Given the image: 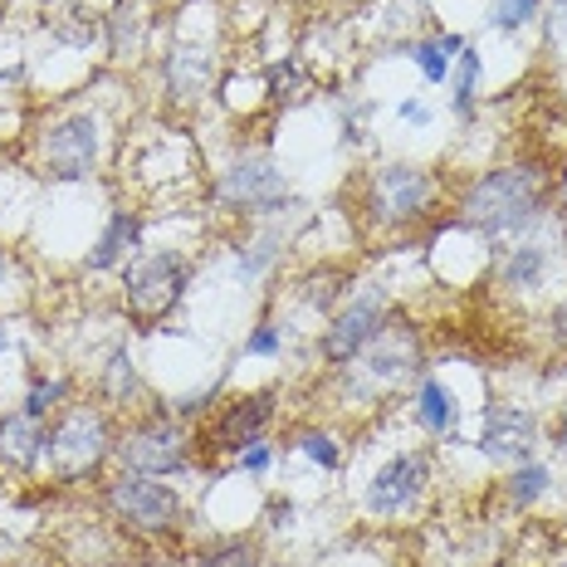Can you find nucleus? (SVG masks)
Listing matches in <instances>:
<instances>
[{"mask_svg": "<svg viewBox=\"0 0 567 567\" xmlns=\"http://www.w3.org/2000/svg\"><path fill=\"white\" fill-rule=\"evenodd\" d=\"M275 255H279V240H250V245H240V265H235V275L255 279L259 269L275 265Z\"/></svg>", "mask_w": 567, "mask_h": 567, "instance_id": "cd10ccee", "label": "nucleus"}, {"mask_svg": "<svg viewBox=\"0 0 567 567\" xmlns=\"http://www.w3.org/2000/svg\"><path fill=\"white\" fill-rule=\"evenodd\" d=\"M309 289H303V299H309V309H318V313H333L338 309V299L348 293V275H342L338 265H328V269H313L309 279Z\"/></svg>", "mask_w": 567, "mask_h": 567, "instance_id": "4be33fe9", "label": "nucleus"}, {"mask_svg": "<svg viewBox=\"0 0 567 567\" xmlns=\"http://www.w3.org/2000/svg\"><path fill=\"white\" fill-rule=\"evenodd\" d=\"M548 34L553 40H567V0H553L548 6Z\"/></svg>", "mask_w": 567, "mask_h": 567, "instance_id": "72a5a7b5", "label": "nucleus"}, {"mask_svg": "<svg viewBox=\"0 0 567 567\" xmlns=\"http://www.w3.org/2000/svg\"><path fill=\"white\" fill-rule=\"evenodd\" d=\"M16 279H20V259L0 245V299H6L10 289H16Z\"/></svg>", "mask_w": 567, "mask_h": 567, "instance_id": "2f4dec72", "label": "nucleus"}, {"mask_svg": "<svg viewBox=\"0 0 567 567\" xmlns=\"http://www.w3.org/2000/svg\"><path fill=\"white\" fill-rule=\"evenodd\" d=\"M269 524H275V528H289V524H293V504H289V499H275V504H269Z\"/></svg>", "mask_w": 567, "mask_h": 567, "instance_id": "f704fd0d", "label": "nucleus"}, {"mask_svg": "<svg viewBox=\"0 0 567 567\" xmlns=\"http://www.w3.org/2000/svg\"><path fill=\"white\" fill-rule=\"evenodd\" d=\"M293 451H303V455L313 460V465H323V470H338V465H342L338 441H333L328 431H318V425H309V431L293 435Z\"/></svg>", "mask_w": 567, "mask_h": 567, "instance_id": "393cba45", "label": "nucleus"}, {"mask_svg": "<svg viewBox=\"0 0 567 567\" xmlns=\"http://www.w3.org/2000/svg\"><path fill=\"white\" fill-rule=\"evenodd\" d=\"M435 44H441L445 59H460V54H465V34H435Z\"/></svg>", "mask_w": 567, "mask_h": 567, "instance_id": "c9c22d12", "label": "nucleus"}, {"mask_svg": "<svg viewBox=\"0 0 567 567\" xmlns=\"http://www.w3.org/2000/svg\"><path fill=\"white\" fill-rule=\"evenodd\" d=\"M269 99H275V103H299L303 99V74H299V64H293V59L269 74Z\"/></svg>", "mask_w": 567, "mask_h": 567, "instance_id": "c85d7f7f", "label": "nucleus"}, {"mask_svg": "<svg viewBox=\"0 0 567 567\" xmlns=\"http://www.w3.org/2000/svg\"><path fill=\"white\" fill-rule=\"evenodd\" d=\"M113 451H117V431L109 406H99V401H69L64 411H54L44 421V465H50L59 484H79L99 475Z\"/></svg>", "mask_w": 567, "mask_h": 567, "instance_id": "f03ea898", "label": "nucleus"}, {"mask_svg": "<svg viewBox=\"0 0 567 567\" xmlns=\"http://www.w3.org/2000/svg\"><path fill=\"white\" fill-rule=\"evenodd\" d=\"M269 421H275V392L235 396L216 421L196 431V451H200V460H210V455H240L245 445L265 441Z\"/></svg>", "mask_w": 567, "mask_h": 567, "instance_id": "9b49d317", "label": "nucleus"}, {"mask_svg": "<svg viewBox=\"0 0 567 567\" xmlns=\"http://www.w3.org/2000/svg\"><path fill=\"white\" fill-rule=\"evenodd\" d=\"M548 484H553L548 465H538V460H524V465H518L514 475L504 480V494H509L514 509H528V504H538L543 494H548Z\"/></svg>", "mask_w": 567, "mask_h": 567, "instance_id": "412c9836", "label": "nucleus"}, {"mask_svg": "<svg viewBox=\"0 0 567 567\" xmlns=\"http://www.w3.org/2000/svg\"><path fill=\"white\" fill-rule=\"evenodd\" d=\"M392 313H396V303H392V293H386L382 284H362V289H352L348 299L333 309V318L323 323V338H318L323 362L342 372L386 323H392Z\"/></svg>", "mask_w": 567, "mask_h": 567, "instance_id": "1a4fd4ad", "label": "nucleus"}, {"mask_svg": "<svg viewBox=\"0 0 567 567\" xmlns=\"http://www.w3.org/2000/svg\"><path fill=\"white\" fill-rule=\"evenodd\" d=\"M137 245H142V220L133 216V210H113V220L103 226L99 245L89 250L84 265L93 269V275H103V269L127 265V255H137Z\"/></svg>", "mask_w": 567, "mask_h": 567, "instance_id": "f3484780", "label": "nucleus"}, {"mask_svg": "<svg viewBox=\"0 0 567 567\" xmlns=\"http://www.w3.org/2000/svg\"><path fill=\"white\" fill-rule=\"evenodd\" d=\"M558 567H567V558H563V563H558Z\"/></svg>", "mask_w": 567, "mask_h": 567, "instance_id": "ea45409f", "label": "nucleus"}, {"mask_svg": "<svg viewBox=\"0 0 567 567\" xmlns=\"http://www.w3.org/2000/svg\"><path fill=\"white\" fill-rule=\"evenodd\" d=\"M6 348H10V323L0 318V352H6Z\"/></svg>", "mask_w": 567, "mask_h": 567, "instance_id": "58836bf2", "label": "nucleus"}, {"mask_svg": "<svg viewBox=\"0 0 567 567\" xmlns=\"http://www.w3.org/2000/svg\"><path fill=\"white\" fill-rule=\"evenodd\" d=\"M99 396H103V406H113V411H133L142 401V377H137V362H133V352H127V342H117L109 352V362H103Z\"/></svg>", "mask_w": 567, "mask_h": 567, "instance_id": "6ab92c4d", "label": "nucleus"}, {"mask_svg": "<svg viewBox=\"0 0 567 567\" xmlns=\"http://www.w3.org/2000/svg\"><path fill=\"white\" fill-rule=\"evenodd\" d=\"M558 451H563V460H567V406L558 411Z\"/></svg>", "mask_w": 567, "mask_h": 567, "instance_id": "4c0bfd02", "label": "nucleus"}, {"mask_svg": "<svg viewBox=\"0 0 567 567\" xmlns=\"http://www.w3.org/2000/svg\"><path fill=\"white\" fill-rule=\"evenodd\" d=\"M284 352V328L279 323H259L250 338H245V358H279Z\"/></svg>", "mask_w": 567, "mask_h": 567, "instance_id": "c756f323", "label": "nucleus"}, {"mask_svg": "<svg viewBox=\"0 0 567 567\" xmlns=\"http://www.w3.org/2000/svg\"><path fill=\"white\" fill-rule=\"evenodd\" d=\"M216 200L240 210V216H275V210L289 206V182H284V172L275 167V157L245 152V157H235L230 167L220 172Z\"/></svg>", "mask_w": 567, "mask_h": 567, "instance_id": "9d476101", "label": "nucleus"}, {"mask_svg": "<svg viewBox=\"0 0 567 567\" xmlns=\"http://www.w3.org/2000/svg\"><path fill=\"white\" fill-rule=\"evenodd\" d=\"M475 99H480V54L475 50H465L455 59V113L465 117H475Z\"/></svg>", "mask_w": 567, "mask_h": 567, "instance_id": "5701e85b", "label": "nucleus"}, {"mask_svg": "<svg viewBox=\"0 0 567 567\" xmlns=\"http://www.w3.org/2000/svg\"><path fill=\"white\" fill-rule=\"evenodd\" d=\"M69 396H74V382H69V377H34L25 401H20V411L34 421H50L54 411L69 406Z\"/></svg>", "mask_w": 567, "mask_h": 567, "instance_id": "aec40b11", "label": "nucleus"}, {"mask_svg": "<svg viewBox=\"0 0 567 567\" xmlns=\"http://www.w3.org/2000/svg\"><path fill=\"white\" fill-rule=\"evenodd\" d=\"M103 509H109V518H117L127 534H142V538L172 534V528L182 524V499H176L172 484L137 475V470H117V475L103 484Z\"/></svg>", "mask_w": 567, "mask_h": 567, "instance_id": "6e6552de", "label": "nucleus"}, {"mask_svg": "<svg viewBox=\"0 0 567 567\" xmlns=\"http://www.w3.org/2000/svg\"><path fill=\"white\" fill-rule=\"evenodd\" d=\"M401 54H406L411 64H416L421 74L431 79V84H445V79H451V59L441 54V44H435V40H416V44H406Z\"/></svg>", "mask_w": 567, "mask_h": 567, "instance_id": "a878e982", "label": "nucleus"}, {"mask_svg": "<svg viewBox=\"0 0 567 567\" xmlns=\"http://www.w3.org/2000/svg\"><path fill=\"white\" fill-rule=\"evenodd\" d=\"M0 465L16 475H30L34 465H44V421L25 416V411L0 416Z\"/></svg>", "mask_w": 567, "mask_h": 567, "instance_id": "dca6fc26", "label": "nucleus"}, {"mask_svg": "<svg viewBox=\"0 0 567 567\" xmlns=\"http://www.w3.org/2000/svg\"><path fill=\"white\" fill-rule=\"evenodd\" d=\"M548 275H553V245L538 240L534 230L514 235V245H504L499 269H494V279L509 293H538L548 284Z\"/></svg>", "mask_w": 567, "mask_h": 567, "instance_id": "4468645a", "label": "nucleus"}, {"mask_svg": "<svg viewBox=\"0 0 567 567\" xmlns=\"http://www.w3.org/2000/svg\"><path fill=\"white\" fill-rule=\"evenodd\" d=\"M362 220L372 230H406L431 216L435 206V176L421 162H386L362 182Z\"/></svg>", "mask_w": 567, "mask_h": 567, "instance_id": "20e7f679", "label": "nucleus"}, {"mask_svg": "<svg viewBox=\"0 0 567 567\" xmlns=\"http://www.w3.org/2000/svg\"><path fill=\"white\" fill-rule=\"evenodd\" d=\"M113 455L123 460V470H137V475H152V480H172L196 465V435L186 431L167 406H157L152 416L133 421L117 435Z\"/></svg>", "mask_w": 567, "mask_h": 567, "instance_id": "39448f33", "label": "nucleus"}, {"mask_svg": "<svg viewBox=\"0 0 567 567\" xmlns=\"http://www.w3.org/2000/svg\"><path fill=\"white\" fill-rule=\"evenodd\" d=\"M396 117H401V123H411V127H425V123H431V109H425V103H416V99H406V103L396 109Z\"/></svg>", "mask_w": 567, "mask_h": 567, "instance_id": "473e14b6", "label": "nucleus"}, {"mask_svg": "<svg viewBox=\"0 0 567 567\" xmlns=\"http://www.w3.org/2000/svg\"><path fill=\"white\" fill-rule=\"evenodd\" d=\"M162 84H167L172 103H196L200 93H210L216 84V50L206 44H176L162 64Z\"/></svg>", "mask_w": 567, "mask_h": 567, "instance_id": "2eb2a0df", "label": "nucleus"}, {"mask_svg": "<svg viewBox=\"0 0 567 567\" xmlns=\"http://www.w3.org/2000/svg\"><path fill=\"white\" fill-rule=\"evenodd\" d=\"M553 338L567 342V299L558 303V309H553Z\"/></svg>", "mask_w": 567, "mask_h": 567, "instance_id": "e433bc0d", "label": "nucleus"}, {"mask_svg": "<svg viewBox=\"0 0 567 567\" xmlns=\"http://www.w3.org/2000/svg\"><path fill=\"white\" fill-rule=\"evenodd\" d=\"M192 289V259L182 250H152L123 265V309L137 323H157Z\"/></svg>", "mask_w": 567, "mask_h": 567, "instance_id": "423d86ee", "label": "nucleus"}, {"mask_svg": "<svg viewBox=\"0 0 567 567\" xmlns=\"http://www.w3.org/2000/svg\"><path fill=\"white\" fill-rule=\"evenodd\" d=\"M548 216V176L534 162H509L475 176L460 196L455 226L484 240H514V235L534 230Z\"/></svg>", "mask_w": 567, "mask_h": 567, "instance_id": "f257e3e1", "label": "nucleus"}, {"mask_svg": "<svg viewBox=\"0 0 567 567\" xmlns=\"http://www.w3.org/2000/svg\"><path fill=\"white\" fill-rule=\"evenodd\" d=\"M534 16H538V0H499V6L489 10V25L514 34V30H524Z\"/></svg>", "mask_w": 567, "mask_h": 567, "instance_id": "bb28decb", "label": "nucleus"}, {"mask_svg": "<svg viewBox=\"0 0 567 567\" xmlns=\"http://www.w3.org/2000/svg\"><path fill=\"white\" fill-rule=\"evenodd\" d=\"M421 368H425V348H421L416 323H406V318L392 313V323L342 368V386H348L352 401H377L382 392L406 386Z\"/></svg>", "mask_w": 567, "mask_h": 567, "instance_id": "7ed1b4c3", "label": "nucleus"}, {"mask_svg": "<svg viewBox=\"0 0 567 567\" xmlns=\"http://www.w3.org/2000/svg\"><path fill=\"white\" fill-rule=\"evenodd\" d=\"M480 455L499 465H524L538 445V416L518 401H489L480 416Z\"/></svg>", "mask_w": 567, "mask_h": 567, "instance_id": "ddd939ff", "label": "nucleus"}, {"mask_svg": "<svg viewBox=\"0 0 567 567\" xmlns=\"http://www.w3.org/2000/svg\"><path fill=\"white\" fill-rule=\"evenodd\" d=\"M235 465H240L245 475H265V470L275 465V451H269L265 441H255V445H245V451L235 455Z\"/></svg>", "mask_w": 567, "mask_h": 567, "instance_id": "7c9ffc66", "label": "nucleus"}, {"mask_svg": "<svg viewBox=\"0 0 567 567\" xmlns=\"http://www.w3.org/2000/svg\"><path fill=\"white\" fill-rule=\"evenodd\" d=\"M99 157H103V123L89 109L54 117L34 142V167L50 182H89L99 172Z\"/></svg>", "mask_w": 567, "mask_h": 567, "instance_id": "0eeeda50", "label": "nucleus"}, {"mask_svg": "<svg viewBox=\"0 0 567 567\" xmlns=\"http://www.w3.org/2000/svg\"><path fill=\"white\" fill-rule=\"evenodd\" d=\"M196 567H259V548L250 538H226V543L200 553Z\"/></svg>", "mask_w": 567, "mask_h": 567, "instance_id": "b1692460", "label": "nucleus"}, {"mask_svg": "<svg viewBox=\"0 0 567 567\" xmlns=\"http://www.w3.org/2000/svg\"><path fill=\"white\" fill-rule=\"evenodd\" d=\"M416 421H421V431H425V435H435V441L455 435L460 401H455V392H451V386H445L435 372H425V377H421V386H416Z\"/></svg>", "mask_w": 567, "mask_h": 567, "instance_id": "a211bd4d", "label": "nucleus"}, {"mask_svg": "<svg viewBox=\"0 0 567 567\" xmlns=\"http://www.w3.org/2000/svg\"><path fill=\"white\" fill-rule=\"evenodd\" d=\"M425 484H431V455L401 451V455H392L368 480V494H362V504H368V514H377V518H401V514H411L421 504Z\"/></svg>", "mask_w": 567, "mask_h": 567, "instance_id": "f8f14e48", "label": "nucleus"}]
</instances>
